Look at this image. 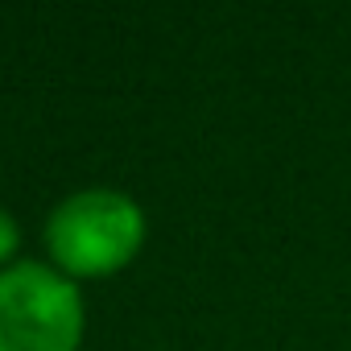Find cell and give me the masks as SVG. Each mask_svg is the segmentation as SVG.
<instances>
[{"label":"cell","instance_id":"obj_1","mask_svg":"<svg viewBox=\"0 0 351 351\" xmlns=\"http://www.w3.org/2000/svg\"><path fill=\"white\" fill-rule=\"evenodd\" d=\"M145 244V211L132 195L87 186L66 195L46 219V252L71 281H99L136 261Z\"/></svg>","mask_w":351,"mask_h":351},{"label":"cell","instance_id":"obj_2","mask_svg":"<svg viewBox=\"0 0 351 351\" xmlns=\"http://www.w3.org/2000/svg\"><path fill=\"white\" fill-rule=\"evenodd\" d=\"M79 281L42 261H13L0 273V351H79Z\"/></svg>","mask_w":351,"mask_h":351},{"label":"cell","instance_id":"obj_3","mask_svg":"<svg viewBox=\"0 0 351 351\" xmlns=\"http://www.w3.org/2000/svg\"><path fill=\"white\" fill-rule=\"evenodd\" d=\"M17 248H21V228H17V219H13L5 207H0V273L13 265Z\"/></svg>","mask_w":351,"mask_h":351}]
</instances>
